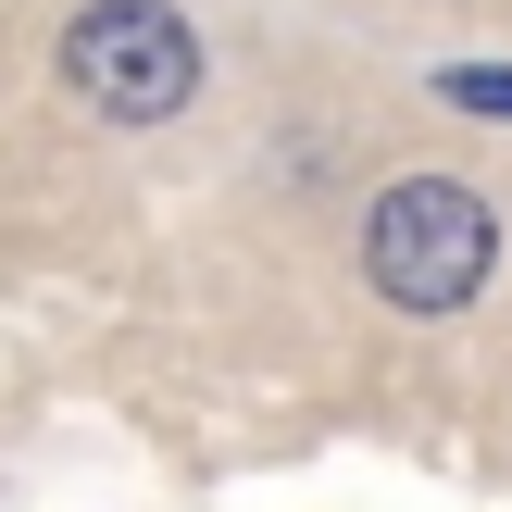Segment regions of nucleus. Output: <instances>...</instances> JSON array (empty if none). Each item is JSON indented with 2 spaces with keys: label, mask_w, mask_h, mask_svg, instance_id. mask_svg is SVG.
Listing matches in <instances>:
<instances>
[{
  "label": "nucleus",
  "mask_w": 512,
  "mask_h": 512,
  "mask_svg": "<svg viewBox=\"0 0 512 512\" xmlns=\"http://www.w3.org/2000/svg\"><path fill=\"white\" fill-rule=\"evenodd\" d=\"M363 263L400 313H463L500 263V213L463 188V175H400L388 200L363 213Z\"/></svg>",
  "instance_id": "obj_1"
},
{
  "label": "nucleus",
  "mask_w": 512,
  "mask_h": 512,
  "mask_svg": "<svg viewBox=\"0 0 512 512\" xmlns=\"http://www.w3.org/2000/svg\"><path fill=\"white\" fill-rule=\"evenodd\" d=\"M63 88L88 100L100 125H163L188 113L200 88V38L175 0H88V13L63 25Z\"/></svg>",
  "instance_id": "obj_2"
},
{
  "label": "nucleus",
  "mask_w": 512,
  "mask_h": 512,
  "mask_svg": "<svg viewBox=\"0 0 512 512\" xmlns=\"http://www.w3.org/2000/svg\"><path fill=\"white\" fill-rule=\"evenodd\" d=\"M438 100H463V113H500V125H512V63H438Z\"/></svg>",
  "instance_id": "obj_3"
}]
</instances>
